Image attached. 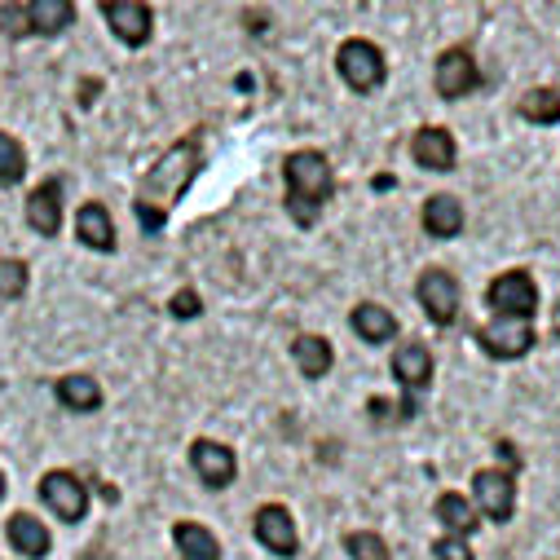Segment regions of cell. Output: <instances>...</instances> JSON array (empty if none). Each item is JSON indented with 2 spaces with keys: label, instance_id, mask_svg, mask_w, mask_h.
<instances>
[{
  "label": "cell",
  "instance_id": "15",
  "mask_svg": "<svg viewBox=\"0 0 560 560\" xmlns=\"http://www.w3.org/2000/svg\"><path fill=\"white\" fill-rule=\"evenodd\" d=\"M27 225L40 238H54L62 230V182L58 177H49V182H40L32 190V199H27Z\"/></svg>",
  "mask_w": 560,
  "mask_h": 560
},
{
  "label": "cell",
  "instance_id": "1",
  "mask_svg": "<svg viewBox=\"0 0 560 560\" xmlns=\"http://www.w3.org/2000/svg\"><path fill=\"white\" fill-rule=\"evenodd\" d=\"M199 164H203L199 137H182V142L173 151H164L160 164L142 177V190H137V199H132V212H137V221H142L147 234H160L164 230L168 212L177 208V199L199 177Z\"/></svg>",
  "mask_w": 560,
  "mask_h": 560
},
{
  "label": "cell",
  "instance_id": "23",
  "mask_svg": "<svg viewBox=\"0 0 560 560\" xmlns=\"http://www.w3.org/2000/svg\"><path fill=\"white\" fill-rule=\"evenodd\" d=\"M173 542H177V551H182L186 560H221V542H217V534L203 529L199 521H182V525L173 529Z\"/></svg>",
  "mask_w": 560,
  "mask_h": 560
},
{
  "label": "cell",
  "instance_id": "6",
  "mask_svg": "<svg viewBox=\"0 0 560 560\" xmlns=\"http://www.w3.org/2000/svg\"><path fill=\"white\" fill-rule=\"evenodd\" d=\"M486 305L494 310V318H534V310H538V288H534V278L525 273V269H508V273H499L494 283H490V292H486Z\"/></svg>",
  "mask_w": 560,
  "mask_h": 560
},
{
  "label": "cell",
  "instance_id": "17",
  "mask_svg": "<svg viewBox=\"0 0 560 560\" xmlns=\"http://www.w3.org/2000/svg\"><path fill=\"white\" fill-rule=\"evenodd\" d=\"M5 534H10V547H14V551H23L27 560H45V556H49V529H45V521H40V516L19 512V516H10Z\"/></svg>",
  "mask_w": 560,
  "mask_h": 560
},
{
  "label": "cell",
  "instance_id": "18",
  "mask_svg": "<svg viewBox=\"0 0 560 560\" xmlns=\"http://www.w3.org/2000/svg\"><path fill=\"white\" fill-rule=\"evenodd\" d=\"M75 234L93 252H115V221H110L106 203H84L75 217Z\"/></svg>",
  "mask_w": 560,
  "mask_h": 560
},
{
  "label": "cell",
  "instance_id": "10",
  "mask_svg": "<svg viewBox=\"0 0 560 560\" xmlns=\"http://www.w3.org/2000/svg\"><path fill=\"white\" fill-rule=\"evenodd\" d=\"M252 534L260 547H269L273 556L292 560L296 547H301V534H296V516L283 508V503H265L256 516H252Z\"/></svg>",
  "mask_w": 560,
  "mask_h": 560
},
{
  "label": "cell",
  "instance_id": "7",
  "mask_svg": "<svg viewBox=\"0 0 560 560\" xmlns=\"http://www.w3.org/2000/svg\"><path fill=\"white\" fill-rule=\"evenodd\" d=\"M102 19H106L110 36L119 45H128V49H142L155 36V14H151L147 0H106Z\"/></svg>",
  "mask_w": 560,
  "mask_h": 560
},
{
  "label": "cell",
  "instance_id": "14",
  "mask_svg": "<svg viewBox=\"0 0 560 560\" xmlns=\"http://www.w3.org/2000/svg\"><path fill=\"white\" fill-rule=\"evenodd\" d=\"M190 464H195V472H199V481H203L208 490H225V486L234 481V472H238L234 451L221 446V442H212V438H199V442L190 446Z\"/></svg>",
  "mask_w": 560,
  "mask_h": 560
},
{
  "label": "cell",
  "instance_id": "25",
  "mask_svg": "<svg viewBox=\"0 0 560 560\" xmlns=\"http://www.w3.org/2000/svg\"><path fill=\"white\" fill-rule=\"evenodd\" d=\"M516 115H521L525 124L551 128V124H560V93H556V89H529V93L516 102Z\"/></svg>",
  "mask_w": 560,
  "mask_h": 560
},
{
  "label": "cell",
  "instance_id": "4",
  "mask_svg": "<svg viewBox=\"0 0 560 560\" xmlns=\"http://www.w3.org/2000/svg\"><path fill=\"white\" fill-rule=\"evenodd\" d=\"M336 67H340V80H345L353 93H375V89L384 84V75H388V62H384L380 45H371V40H362V36H353V40L340 45Z\"/></svg>",
  "mask_w": 560,
  "mask_h": 560
},
{
  "label": "cell",
  "instance_id": "3",
  "mask_svg": "<svg viewBox=\"0 0 560 560\" xmlns=\"http://www.w3.org/2000/svg\"><path fill=\"white\" fill-rule=\"evenodd\" d=\"M415 296L419 305H424L429 323L433 327H455L459 323V305H464V292H459V278L446 273V269H424L419 273V283H415Z\"/></svg>",
  "mask_w": 560,
  "mask_h": 560
},
{
  "label": "cell",
  "instance_id": "13",
  "mask_svg": "<svg viewBox=\"0 0 560 560\" xmlns=\"http://www.w3.org/2000/svg\"><path fill=\"white\" fill-rule=\"evenodd\" d=\"M410 155H415L419 168H429V173H451L455 160H459V147H455V137L446 128L429 124V128H419L410 137Z\"/></svg>",
  "mask_w": 560,
  "mask_h": 560
},
{
  "label": "cell",
  "instance_id": "12",
  "mask_svg": "<svg viewBox=\"0 0 560 560\" xmlns=\"http://www.w3.org/2000/svg\"><path fill=\"white\" fill-rule=\"evenodd\" d=\"M433 80H438V93L455 102V97H468V93L481 84V67H477V58H472L468 49H446V54L438 58Z\"/></svg>",
  "mask_w": 560,
  "mask_h": 560
},
{
  "label": "cell",
  "instance_id": "9",
  "mask_svg": "<svg viewBox=\"0 0 560 560\" xmlns=\"http://www.w3.org/2000/svg\"><path fill=\"white\" fill-rule=\"evenodd\" d=\"M472 508H477L481 516H490L494 525L512 521V512H516V481H512V472H503V468H481V472L472 477Z\"/></svg>",
  "mask_w": 560,
  "mask_h": 560
},
{
  "label": "cell",
  "instance_id": "21",
  "mask_svg": "<svg viewBox=\"0 0 560 560\" xmlns=\"http://www.w3.org/2000/svg\"><path fill=\"white\" fill-rule=\"evenodd\" d=\"M433 512H438V521H442V529H446V538H468L477 525H481V516H477V508L464 499V494H455V490H446L438 503H433Z\"/></svg>",
  "mask_w": 560,
  "mask_h": 560
},
{
  "label": "cell",
  "instance_id": "26",
  "mask_svg": "<svg viewBox=\"0 0 560 560\" xmlns=\"http://www.w3.org/2000/svg\"><path fill=\"white\" fill-rule=\"evenodd\" d=\"M23 173H27L23 142H19V137H10V132H0V186H19Z\"/></svg>",
  "mask_w": 560,
  "mask_h": 560
},
{
  "label": "cell",
  "instance_id": "30",
  "mask_svg": "<svg viewBox=\"0 0 560 560\" xmlns=\"http://www.w3.org/2000/svg\"><path fill=\"white\" fill-rule=\"evenodd\" d=\"M433 560H477V556H472V547H468L464 538H446V534H442V538L433 542Z\"/></svg>",
  "mask_w": 560,
  "mask_h": 560
},
{
  "label": "cell",
  "instance_id": "19",
  "mask_svg": "<svg viewBox=\"0 0 560 560\" xmlns=\"http://www.w3.org/2000/svg\"><path fill=\"white\" fill-rule=\"evenodd\" d=\"M424 230L433 238H455L464 230V203L455 195H429L424 199Z\"/></svg>",
  "mask_w": 560,
  "mask_h": 560
},
{
  "label": "cell",
  "instance_id": "24",
  "mask_svg": "<svg viewBox=\"0 0 560 560\" xmlns=\"http://www.w3.org/2000/svg\"><path fill=\"white\" fill-rule=\"evenodd\" d=\"M58 401L75 415H89V410L102 406V384L93 375H62L58 380Z\"/></svg>",
  "mask_w": 560,
  "mask_h": 560
},
{
  "label": "cell",
  "instance_id": "32",
  "mask_svg": "<svg viewBox=\"0 0 560 560\" xmlns=\"http://www.w3.org/2000/svg\"><path fill=\"white\" fill-rule=\"evenodd\" d=\"M0 499H5V472H0Z\"/></svg>",
  "mask_w": 560,
  "mask_h": 560
},
{
  "label": "cell",
  "instance_id": "11",
  "mask_svg": "<svg viewBox=\"0 0 560 560\" xmlns=\"http://www.w3.org/2000/svg\"><path fill=\"white\" fill-rule=\"evenodd\" d=\"M477 340H481V349H486L490 358L512 362V358H525V353L534 349V327H529L525 318H494V323H486V327L477 331Z\"/></svg>",
  "mask_w": 560,
  "mask_h": 560
},
{
  "label": "cell",
  "instance_id": "28",
  "mask_svg": "<svg viewBox=\"0 0 560 560\" xmlns=\"http://www.w3.org/2000/svg\"><path fill=\"white\" fill-rule=\"evenodd\" d=\"M27 283H32L27 265H23V260H10V256H0V301H23Z\"/></svg>",
  "mask_w": 560,
  "mask_h": 560
},
{
  "label": "cell",
  "instance_id": "27",
  "mask_svg": "<svg viewBox=\"0 0 560 560\" xmlns=\"http://www.w3.org/2000/svg\"><path fill=\"white\" fill-rule=\"evenodd\" d=\"M345 551H349V560H393L388 542H384L375 529H353V534L345 538Z\"/></svg>",
  "mask_w": 560,
  "mask_h": 560
},
{
  "label": "cell",
  "instance_id": "2",
  "mask_svg": "<svg viewBox=\"0 0 560 560\" xmlns=\"http://www.w3.org/2000/svg\"><path fill=\"white\" fill-rule=\"evenodd\" d=\"M288 177V217L296 225H314L323 203L336 195V168L323 151H292L283 164Z\"/></svg>",
  "mask_w": 560,
  "mask_h": 560
},
{
  "label": "cell",
  "instance_id": "20",
  "mask_svg": "<svg viewBox=\"0 0 560 560\" xmlns=\"http://www.w3.org/2000/svg\"><path fill=\"white\" fill-rule=\"evenodd\" d=\"M349 327H353V331H358L366 345H384V340H393V336H397V318H393L384 305H375V301L353 305Z\"/></svg>",
  "mask_w": 560,
  "mask_h": 560
},
{
  "label": "cell",
  "instance_id": "16",
  "mask_svg": "<svg viewBox=\"0 0 560 560\" xmlns=\"http://www.w3.org/2000/svg\"><path fill=\"white\" fill-rule=\"evenodd\" d=\"M23 19H27V36H58L75 23V5L71 0H27Z\"/></svg>",
  "mask_w": 560,
  "mask_h": 560
},
{
  "label": "cell",
  "instance_id": "22",
  "mask_svg": "<svg viewBox=\"0 0 560 560\" xmlns=\"http://www.w3.org/2000/svg\"><path fill=\"white\" fill-rule=\"evenodd\" d=\"M292 362L301 366L305 380H323V375L331 371L336 353H331V345H327L323 336H296V340H292Z\"/></svg>",
  "mask_w": 560,
  "mask_h": 560
},
{
  "label": "cell",
  "instance_id": "8",
  "mask_svg": "<svg viewBox=\"0 0 560 560\" xmlns=\"http://www.w3.org/2000/svg\"><path fill=\"white\" fill-rule=\"evenodd\" d=\"M40 503H45L54 516H62L67 525H75V521L89 516V486H84L75 472L54 468V472L40 477Z\"/></svg>",
  "mask_w": 560,
  "mask_h": 560
},
{
  "label": "cell",
  "instance_id": "5",
  "mask_svg": "<svg viewBox=\"0 0 560 560\" xmlns=\"http://www.w3.org/2000/svg\"><path fill=\"white\" fill-rule=\"evenodd\" d=\"M388 371H393V380L406 388V397H401V406H397V410H401V419H410V415L419 410L415 393H424V388L433 384V353H429V345H419V340L397 345V353H393Z\"/></svg>",
  "mask_w": 560,
  "mask_h": 560
},
{
  "label": "cell",
  "instance_id": "29",
  "mask_svg": "<svg viewBox=\"0 0 560 560\" xmlns=\"http://www.w3.org/2000/svg\"><path fill=\"white\" fill-rule=\"evenodd\" d=\"M199 310H203V301H199L195 288H182V292L173 296V305H168V314L182 318V323H186V318H199Z\"/></svg>",
  "mask_w": 560,
  "mask_h": 560
},
{
  "label": "cell",
  "instance_id": "31",
  "mask_svg": "<svg viewBox=\"0 0 560 560\" xmlns=\"http://www.w3.org/2000/svg\"><path fill=\"white\" fill-rule=\"evenodd\" d=\"M499 459H503V472H512V468H521V455L512 451V442H499Z\"/></svg>",
  "mask_w": 560,
  "mask_h": 560
}]
</instances>
